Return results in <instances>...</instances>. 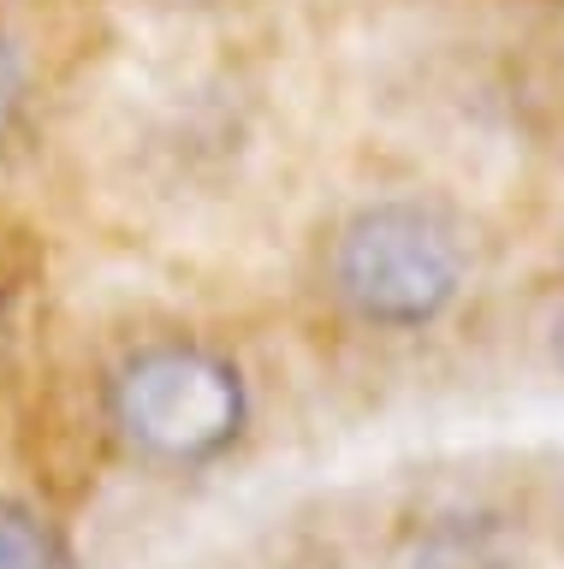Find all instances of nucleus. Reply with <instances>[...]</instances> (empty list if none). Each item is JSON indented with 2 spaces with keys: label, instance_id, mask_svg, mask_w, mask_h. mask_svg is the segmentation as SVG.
I'll list each match as a JSON object with an SVG mask.
<instances>
[{
  "label": "nucleus",
  "instance_id": "1",
  "mask_svg": "<svg viewBox=\"0 0 564 569\" xmlns=\"http://www.w3.org/2000/svg\"><path fill=\"white\" fill-rule=\"evenodd\" d=\"M464 231L428 202H368L333 231L327 291L339 309L380 332H416L464 291Z\"/></svg>",
  "mask_w": 564,
  "mask_h": 569
},
{
  "label": "nucleus",
  "instance_id": "2",
  "mask_svg": "<svg viewBox=\"0 0 564 569\" xmlns=\"http://www.w3.org/2000/svg\"><path fill=\"white\" fill-rule=\"evenodd\" d=\"M108 416L137 457L197 469L232 451L250 398H244V373L232 356L190 345V338H161L126 356V368L113 373Z\"/></svg>",
  "mask_w": 564,
  "mask_h": 569
},
{
  "label": "nucleus",
  "instance_id": "3",
  "mask_svg": "<svg viewBox=\"0 0 564 569\" xmlns=\"http://www.w3.org/2000/svg\"><path fill=\"white\" fill-rule=\"evenodd\" d=\"M0 569H60V540L37 510L0 498Z\"/></svg>",
  "mask_w": 564,
  "mask_h": 569
},
{
  "label": "nucleus",
  "instance_id": "4",
  "mask_svg": "<svg viewBox=\"0 0 564 569\" xmlns=\"http://www.w3.org/2000/svg\"><path fill=\"white\" fill-rule=\"evenodd\" d=\"M19 89H24V78H19V53H12L7 30H0V131L12 124V113H19Z\"/></svg>",
  "mask_w": 564,
  "mask_h": 569
},
{
  "label": "nucleus",
  "instance_id": "5",
  "mask_svg": "<svg viewBox=\"0 0 564 569\" xmlns=\"http://www.w3.org/2000/svg\"><path fill=\"white\" fill-rule=\"evenodd\" d=\"M161 7H215V0H161Z\"/></svg>",
  "mask_w": 564,
  "mask_h": 569
},
{
  "label": "nucleus",
  "instance_id": "6",
  "mask_svg": "<svg viewBox=\"0 0 564 569\" xmlns=\"http://www.w3.org/2000/svg\"><path fill=\"white\" fill-rule=\"evenodd\" d=\"M553 345H558V362H564V320H558V332H553Z\"/></svg>",
  "mask_w": 564,
  "mask_h": 569
}]
</instances>
